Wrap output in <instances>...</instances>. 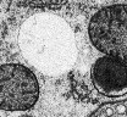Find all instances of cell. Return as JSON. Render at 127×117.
I'll list each match as a JSON object with an SVG mask.
<instances>
[{"label": "cell", "mask_w": 127, "mask_h": 117, "mask_svg": "<svg viewBox=\"0 0 127 117\" xmlns=\"http://www.w3.org/2000/svg\"><path fill=\"white\" fill-rule=\"evenodd\" d=\"M31 5L38 7H49V6H58L63 4L65 0H27Z\"/></svg>", "instance_id": "4"}, {"label": "cell", "mask_w": 127, "mask_h": 117, "mask_svg": "<svg viewBox=\"0 0 127 117\" xmlns=\"http://www.w3.org/2000/svg\"><path fill=\"white\" fill-rule=\"evenodd\" d=\"M126 115H127V111H126Z\"/></svg>", "instance_id": "8"}, {"label": "cell", "mask_w": 127, "mask_h": 117, "mask_svg": "<svg viewBox=\"0 0 127 117\" xmlns=\"http://www.w3.org/2000/svg\"><path fill=\"white\" fill-rule=\"evenodd\" d=\"M95 89L105 96L127 94V65L112 56H100L91 68Z\"/></svg>", "instance_id": "3"}, {"label": "cell", "mask_w": 127, "mask_h": 117, "mask_svg": "<svg viewBox=\"0 0 127 117\" xmlns=\"http://www.w3.org/2000/svg\"><path fill=\"white\" fill-rule=\"evenodd\" d=\"M39 98V84L30 68L18 64L0 65V110L26 111Z\"/></svg>", "instance_id": "2"}, {"label": "cell", "mask_w": 127, "mask_h": 117, "mask_svg": "<svg viewBox=\"0 0 127 117\" xmlns=\"http://www.w3.org/2000/svg\"><path fill=\"white\" fill-rule=\"evenodd\" d=\"M112 115H114V110H112L111 107H108V109H106V116L111 117Z\"/></svg>", "instance_id": "6"}, {"label": "cell", "mask_w": 127, "mask_h": 117, "mask_svg": "<svg viewBox=\"0 0 127 117\" xmlns=\"http://www.w3.org/2000/svg\"><path fill=\"white\" fill-rule=\"evenodd\" d=\"M116 111L119 112V114H125L127 111V109H126V106L125 105H119L117 106V109H116Z\"/></svg>", "instance_id": "5"}, {"label": "cell", "mask_w": 127, "mask_h": 117, "mask_svg": "<svg viewBox=\"0 0 127 117\" xmlns=\"http://www.w3.org/2000/svg\"><path fill=\"white\" fill-rule=\"evenodd\" d=\"M88 34L95 49L127 65V5H111L95 12Z\"/></svg>", "instance_id": "1"}, {"label": "cell", "mask_w": 127, "mask_h": 117, "mask_svg": "<svg viewBox=\"0 0 127 117\" xmlns=\"http://www.w3.org/2000/svg\"><path fill=\"white\" fill-rule=\"evenodd\" d=\"M23 117H31V116H23Z\"/></svg>", "instance_id": "7"}]
</instances>
